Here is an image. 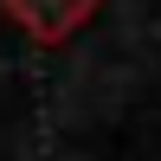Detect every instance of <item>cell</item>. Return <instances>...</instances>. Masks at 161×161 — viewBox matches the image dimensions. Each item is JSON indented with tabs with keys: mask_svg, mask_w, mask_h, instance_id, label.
I'll list each match as a JSON object with an SVG mask.
<instances>
[{
	"mask_svg": "<svg viewBox=\"0 0 161 161\" xmlns=\"http://www.w3.org/2000/svg\"><path fill=\"white\" fill-rule=\"evenodd\" d=\"M7 19L19 32H32L39 45H58L64 32H77L84 19H97V7H7Z\"/></svg>",
	"mask_w": 161,
	"mask_h": 161,
	"instance_id": "6da1fadb",
	"label": "cell"
}]
</instances>
